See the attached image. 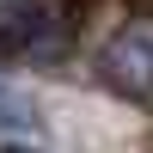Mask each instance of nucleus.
Listing matches in <instances>:
<instances>
[{
  "instance_id": "f257e3e1",
  "label": "nucleus",
  "mask_w": 153,
  "mask_h": 153,
  "mask_svg": "<svg viewBox=\"0 0 153 153\" xmlns=\"http://www.w3.org/2000/svg\"><path fill=\"white\" fill-rule=\"evenodd\" d=\"M98 74H104L110 92L135 98V104H153V19L123 25L98 55Z\"/></svg>"
},
{
  "instance_id": "f03ea898",
  "label": "nucleus",
  "mask_w": 153,
  "mask_h": 153,
  "mask_svg": "<svg viewBox=\"0 0 153 153\" xmlns=\"http://www.w3.org/2000/svg\"><path fill=\"white\" fill-rule=\"evenodd\" d=\"M25 129H37V104L12 86H0V135H25Z\"/></svg>"
},
{
  "instance_id": "7ed1b4c3",
  "label": "nucleus",
  "mask_w": 153,
  "mask_h": 153,
  "mask_svg": "<svg viewBox=\"0 0 153 153\" xmlns=\"http://www.w3.org/2000/svg\"><path fill=\"white\" fill-rule=\"evenodd\" d=\"M6 153H37V147H6Z\"/></svg>"
}]
</instances>
